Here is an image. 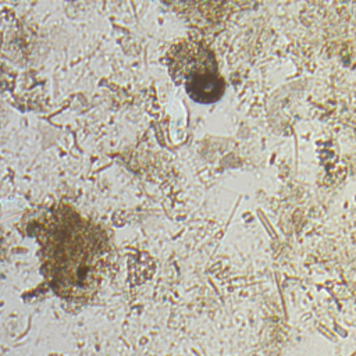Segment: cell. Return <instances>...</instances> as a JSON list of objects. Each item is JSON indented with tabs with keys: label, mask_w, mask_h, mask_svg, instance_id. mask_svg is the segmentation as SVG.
I'll return each instance as SVG.
<instances>
[{
	"label": "cell",
	"mask_w": 356,
	"mask_h": 356,
	"mask_svg": "<svg viewBox=\"0 0 356 356\" xmlns=\"http://www.w3.org/2000/svg\"><path fill=\"white\" fill-rule=\"evenodd\" d=\"M35 232L43 274L51 289L64 299H90L108 268V235L100 225L63 203L38 220Z\"/></svg>",
	"instance_id": "cell-1"
},
{
	"label": "cell",
	"mask_w": 356,
	"mask_h": 356,
	"mask_svg": "<svg viewBox=\"0 0 356 356\" xmlns=\"http://www.w3.org/2000/svg\"><path fill=\"white\" fill-rule=\"evenodd\" d=\"M184 88L193 102L210 104L221 99L225 83L218 72H211L189 79Z\"/></svg>",
	"instance_id": "cell-3"
},
{
	"label": "cell",
	"mask_w": 356,
	"mask_h": 356,
	"mask_svg": "<svg viewBox=\"0 0 356 356\" xmlns=\"http://www.w3.org/2000/svg\"><path fill=\"white\" fill-rule=\"evenodd\" d=\"M167 68L172 82L182 86L195 76L218 72L213 51L207 46L188 39L178 40L170 47Z\"/></svg>",
	"instance_id": "cell-2"
}]
</instances>
